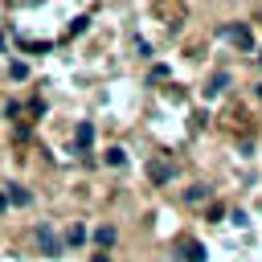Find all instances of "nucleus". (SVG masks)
Instances as JSON below:
<instances>
[{
    "label": "nucleus",
    "instance_id": "nucleus-1",
    "mask_svg": "<svg viewBox=\"0 0 262 262\" xmlns=\"http://www.w3.org/2000/svg\"><path fill=\"white\" fill-rule=\"evenodd\" d=\"M221 33H225V41H233L237 49H254V33H250L246 25H225Z\"/></svg>",
    "mask_w": 262,
    "mask_h": 262
},
{
    "label": "nucleus",
    "instance_id": "nucleus-2",
    "mask_svg": "<svg viewBox=\"0 0 262 262\" xmlns=\"http://www.w3.org/2000/svg\"><path fill=\"white\" fill-rule=\"evenodd\" d=\"M33 237H37V250H41V254H57V237H53V229H49V225H37V229H33Z\"/></svg>",
    "mask_w": 262,
    "mask_h": 262
},
{
    "label": "nucleus",
    "instance_id": "nucleus-3",
    "mask_svg": "<svg viewBox=\"0 0 262 262\" xmlns=\"http://www.w3.org/2000/svg\"><path fill=\"white\" fill-rule=\"evenodd\" d=\"M147 176H151V180H156V184H164V180H168V176H172V164H168V160H160V156H156V160H151V164H147Z\"/></svg>",
    "mask_w": 262,
    "mask_h": 262
},
{
    "label": "nucleus",
    "instance_id": "nucleus-4",
    "mask_svg": "<svg viewBox=\"0 0 262 262\" xmlns=\"http://www.w3.org/2000/svg\"><path fill=\"white\" fill-rule=\"evenodd\" d=\"M90 143H94V127H90V123H78V131H74V147L86 151Z\"/></svg>",
    "mask_w": 262,
    "mask_h": 262
},
{
    "label": "nucleus",
    "instance_id": "nucleus-5",
    "mask_svg": "<svg viewBox=\"0 0 262 262\" xmlns=\"http://www.w3.org/2000/svg\"><path fill=\"white\" fill-rule=\"evenodd\" d=\"M180 254H184L188 262H205V246H201V242H184V246H180Z\"/></svg>",
    "mask_w": 262,
    "mask_h": 262
},
{
    "label": "nucleus",
    "instance_id": "nucleus-6",
    "mask_svg": "<svg viewBox=\"0 0 262 262\" xmlns=\"http://www.w3.org/2000/svg\"><path fill=\"white\" fill-rule=\"evenodd\" d=\"M8 201H12V205H29V188H20V184H8Z\"/></svg>",
    "mask_w": 262,
    "mask_h": 262
},
{
    "label": "nucleus",
    "instance_id": "nucleus-7",
    "mask_svg": "<svg viewBox=\"0 0 262 262\" xmlns=\"http://www.w3.org/2000/svg\"><path fill=\"white\" fill-rule=\"evenodd\" d=\"M106 164H111V168H123V164H127V151H123V147H111V151H106Z\"/></svg>",
    "mask_w": 262,
    "mask_h": 262
},
{
    "label": "nucleus",
    "instance_id": "nucleus-8",
    "mask_svg": "<svg viewBox=\"0 0 262 262\" xmlns=\"http://www.w3.org/2000/svg\"><path fill=\"white\" fill-rule=\"evenodd\" d=\"M225 86H229V78H225V74H217V78H213V82H209V90H205V94H209V98H213V94H221V90H225Z\"/></svg>",
    "mask_w": 262,
    "mask_h": 262
},
{
    "label": "nucleus",
    "instance_id": "nucleus-9",
    "mask_svg": "<svg viewBox=\"0 0 262 262\" xmlns=\"http://www.w3.org/2000/svg\"><path fill=\"white\" fill-rule=\"evenodd\" d=\"M94 242L111 246V242H115V229H111V225H98V229H94Z\"/></svg>",
    "mask_w": 262,
    "mask_h": 262
},
{
    "label": "nucleus",
    "instance_id": "nucleus-10",
    "mask_svg": "<svg viewBox=\"0 0 262 262\" xmlns=\"http://www.w3.org/2000/svg\"><path fill=\"white\" fill-rule=\"evenodd\" d=\"M82 237H86V229H82V225H70V233H66V242H70V246H78Z\"/></svg>",
    "mask_w": 262,
    "mask_h": 262
},
{
    "label": "nucleus",
    "instance_id": "nucleus-11",
    "mask_svg": "<svg viewBox=\"0 0 262 262\" xmlns=\"http://www.w3.org/2000/svg\"><path fill=\"white\" fill-rule=\"evenodd\" d=\"M184 196H188V201H192V205H201V201H205V196H209V192H205V188H188V192H184Z\"/></svg>",
    "mask_w": 262,
    "mask_h": 262
},
{
    "label": "nucleus",
    "instance_id": "nucleus-12",
    "mask_svg": "<svg viewBox=\"0 0 262 262\" xmlns=\"http://www.w3.org/2000/svg\"><path fill=\"white\" fill-rule=\"evenodd\" d=\"M94 262H111V258H106V254H94Z\"/></svg>",
    "mask_w": 262,
    "mask_h": 262
},
{
    "label": "nucleus",
    "instance_id": "nucleus-13",
    "mask_svg": "<svg viewBox=\"0 0 262 262\" xmlns=\"http://www.w3.org/2000/svg\"><path fill=\"white\" fill-rule=\"evenodd\" d=\"M258 98H262V86H258Z\"/></svg>",
    "mask_w": 262,
    "mask_h": 262
}]
</instances>
